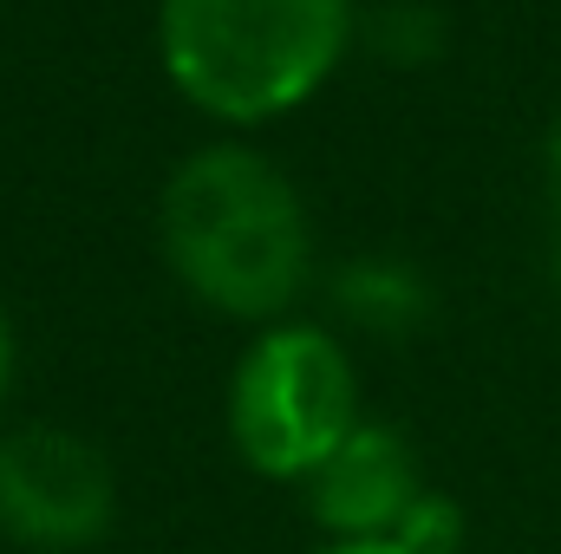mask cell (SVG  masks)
I'll use <instances>...</instances> for the list:
<instances>
[{
	"label": "cell",
	"mask_w": 561,
	"mask_h": 554,
	"mask_svg": "<svg viewBox=\"0 0 561 554\" xmlns=\"http://www.w3.org/2000/svg\"><path fill=\"white\" fill-rule=\"evenodd\" d=\"M157 235L170 275L229 320L275 326L313 268V229L294 183L249 143L190 150L163 183Z\"/></svg>",
	"instance_id": "1"
},
{
	"label": "cell",
	"mask_w": 561,
	"mask_h": 554,
	"mask_svg": "<svg viewBox=\"0 0 561 554\" xmlns=\"http://www.w3.org/2000/svg\"><path fill=\"white\" fill-rule=\"evenodd\" d=\"M353 33V0H157L170 85L222 125H268L307 105Z\"/></svg>",
	"instance_id": "2"
},
{
	"label": "cell",
	"mask_w": 561,
	"mask_h": 554,
	"mask_svg": "<svg viewBox=\"0 0 561 554\" xmlns=\"http://www.w3.org/2000/svg\"><path fill=\"white\" fill-rule=\"evenodd\" d=\"M359 372L340 333L275 320L229 372V443L268 483H307L359 430Z\"/></svg>",
	"instance_id": "3"
},
{
	"label": "cell",
	"mask_w": 561,
	"mask_h": 554,
	"mask_svg": "<svg viewBox=\"0 0 561 554\" xmlns=\"http://www.w3.org/2000/svg\"><path fill=\"white\" fill-rule=\"evenodd\" d=\"M118 483L92 437L66 424L0 430V535L33 554L92 549L112 529Z\"/></svg>",
	"instance_id": "4"
},
{
	"label": "cell",
	"mask_w": 561,
	"mask_h": 554,
	"mask_svg": "<svg viewBox=\"0 0 561 554\" xmlns=\"http://www.w3.org/2000/svg\"><path fill=\"white\" fill-rule=\"evenodd\" d=\"M300 489H307V516L320 522L327 542H392L424 496L419 450L392 424L366 417Z\"/></svg>",
	"instance_id": "5"
},
{
	"label": "cell",
	"mask_w": 561,
	"mask_h": 554,
	"mask_svg": "<svg viewBox=\"0 0 561 554\" xmlns=\"http://www.w3.org/2000/svg\"><path fill=\"white\" fill-rule=\"evenodd\" d=\"M333 300L366 333H412L431 313V287L405 262H353L346 275L333 280Z\"/></svg>",
	"instance_id": "6"
},
{
	"label": "cell",
	"mask_w": 561,
	"mask_h": 554,
	"mask_svg": "<svg viewBox=\"0 0 561 554\" xmlns=\"http://www.w3.org/2000/svg\"><path fill=\"white\" fill-rule=\"evenodd\" d=\"M366 46L392 66H424V59L444 53V13L424 7V0H386L366 20Z\"/></svg>",
	"instance_id": "7"
},
{
	"label": "cell",
	"mask_w": 561,
	"mask_h": 554,
	"mask_svg": "<svg viewBox=\"0 0 561 554\" xmlns=\"http://www.w3.org/2000/svg\"><path fill=\"white\" fill-rule=\"evenodd\" d=\"M392 542H405L412 554H457V549H463V509H457L450 496L424 489L419 509L405 516V529H399Z\"/></svg>",
	"instance_id": "8"
},
{
	"label": "cell",
	"mask_w": 561,
	"mask_h": 554,
	"mask_svg": "<svg viewBox=\"0 0 561 554\" xmlns=\"http://www.w3.org/2000/svg\"><path fill=\"white\" fill-rule=\"evenodd\" d=\"M13 366H20V353H13V326H7V313H0V405H7V392H13Z\"/></svg>",
	"instance_id": "9"
},
{
	"label": "cell",
	"mask_w": 561,
	"mask_h": 554,
	"mask_svg": "<svg viewBox=\"0 0 561 554\" xmlns=\"http://www.w3.org/2000/svg\"><path fill=\"white\" fill-rule=\"evenodd\" d=\"M549 176H556V216H561V118L549 131ZM556 275H561V229H556Z\"/></svg>",
	"instance_id": "10"
},
{
	"label": "cell",
	"mask_w": 561,
	"mask_h": 554,
	"mask_svg": "<svg viewBox=\"0 0 561 554\" xmlns=\"http://www.w3.org/2000/svg\"><path fill=\"white\" fill-rule=\"evenodd\" d=\"M320 554H412L405 542H327Z\"/></svg>",
	"instance_id": "11"
}]
</instances>
